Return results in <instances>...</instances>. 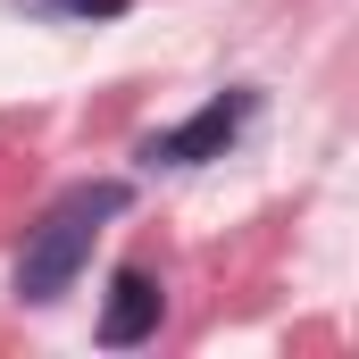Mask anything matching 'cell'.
Listing matches in <instances>:
<instances>
[{"label":"cell","mask_w":359,"mask_h":359,"mask_svg":"<svg viewBox=\"0 0 359 359\" xmlns=\"http://www.w3.org/2000/svg\"><path fill=\"white\" fill-rule=\"evenodd\" d=\"M34 8H50V17H76V25H100V17H126L134 0H34Z\"/></svg>","instance_id":"277c9868"},{"label":"cell","mask_w":359,"mask_h":359,"mask_svg":"<svg viewBox=\"0 0 359 359\" xmlns=\"http://www.w3.org/2000/svg\"><path fill=\"white\" fill-rule=\"evenodd\" d=\"M134 209V184L126 176H92L76 192H59L50 209H42V226L25 234V251H17V301H34V309H50V301H67L76 292V276L92 268V243H100V226L109 217H126Z\"/></svg>","instance_id":"6da1fadb"},{"label":"cell","mask_w":359,"mask_h":359,"mask_svg":"<svg viewBox=\"0 0 359 359\" xmlns=\"http://www.w3.org/2000/svg\"><path fill=\"white\" fill-rule=\"evenodd\" d=\"M259 117V92L251 84H226V92H209L184 126H159V134H142V168H209V159H226L234 142H243V126Z\"/></svg>","instance_id":"7a4b0ae2"},{"label":"cell","mask_w":359,"mask_h":359,"mask_svg":"<svg viewBox=\"0 0 359 359\" xmlns=\"http://www.w3.org/2000/svg\"><path fill=\"white\" fill-rule=\"evenodd\" d=\"M159 326H168V284H159L151 268H117V276H109V301H100V326H92V334H100L109 351H134V343H151Z\"/></svg>","instance_id":"3957f363"}]
</instances>
